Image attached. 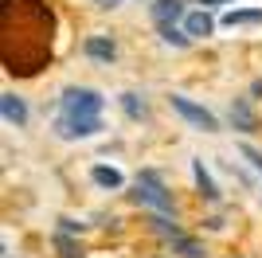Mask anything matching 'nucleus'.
<instances>
[{
	"mask_svg": "<svg viewBox=\"0 0 262 258\" xmlns=\"http://www.w3.org/2000/svg\"><path fill=\"white\" fill-rule=\"evenodd\" d=\"M102 94L90 86H67L63 90V118H102Z\"/></svg>",
	"mask_w": 262,
	"mask_h": 258,
	"instance_id": "f257e3e1",
	"label": "nucleus"
},
{
	"mask_svg": "<svg viewBox=\"0 0 262 258\" xmlns=\"http://www.w3.org/2000/svg\"><path fill=\"white\" fill-rule=\"evenodd\" d=\"M168 102H172V110H176V114H180L192 129H200V133H215V129H219V118L211 114V110H204L200 102H192V98H184V94H172Z\"/></svg>",
	"mask_w": 262,
	"mask_h": 258,
	"instance_id": "f03ea898",
	"label": "nucleus"
},
{
	"mask_svg": "<svg viewBox=\"0 0 262 258\" xmlns=\"http://www.w3.org/2000/svg\"><path fill=\"white\" fill-rule=\"evenodd\" d=\"M133 200L145 207H157V211H172V196L164 192L161 184H157L153 172H145L141 180H137V188H133Z\"/></svg>",
	"mask_w": 262,
	"mask_h": 258,
	"instance_id": "7ed1b4c3",
	"label": "nucleus"
},
{
	"mask_svg": "<svg viewBox=\"0 0 262 258\" xmlns=\"http://www.w3.org/2000/svg\"><path fill=\"white\" fill-rule=\"evenodd\" d=\"M55 129H59V137H67V141L94 137V133H102V118H63Z\"/></svg>",
	"mask_w": 262,
	"mask_h": 258,
	"instance_id": "20e7f679",
	"label": "nucleus"
},
{
	"mask_svg": "<svg viewBox=\"0 0 262 258\" xmlns=\"http://www.w3.org/2000/svg\"><path fill=\"white\" fill-rule=\"evenodd\" d=\"M82 51H86V59H94V63H114L118 59V43L110 39V35H86V43H82Z\"/></svg>",
	"mask_w": 262,
	"mask_h": 258,
	"instance_id": "39448f33",
	"label": "nucleus"
},
{
	"mask_svg": "<svg viewBox=\"0 0 262 258\" xmlns=\"http://www.w3.org/2000/svg\"><path fill=\"white\" fill-rule=\"evenodd\" d=\"M149 16H153L157 28H164V24L184 20L188 12H184V0H157V4H149Z\"/></svg>",
	"mask_w": 262,
	"mask_h": 258,
	"instance_id": "423d86ee",
	"label": "nucleus"
},
{
	"mask_svg": "<svg viewBox=\"0 0 262 258\" xmlns=\"http://www.w3.org/2000/svg\"><path fill=\"white\" fill-rule=\"evenodd\" d=\"M184 32L192 35V39H208L211 32H215V20L208 16V8H196L184 16Z\"/></svg>",
	"mask_w": 262,
	"mask_h": 258,
	"instance_id": "0eeeda50",
	"label": "nucleus"
},
{
	"mask_svg": "<svg viewBox=\"0 0 262 258\" xmlns=\"http://www.w3.org/2000/svg\"><path fill=\"white\" fill-rule=\"evenodd\" d=\"M0 110H4V121H8V125H28V102H24L20 94H4L0 98Z\"/></svg>",
	"mask_w": 262,
	"mask_h": 258,
	"instance_id": "6e6552de",
	"label": "nucleus"
},
{
	"mask_svg": "<svg viewBox=\"0 0 262 258\" xmlns=\"http://www.w3.org/2000/svg\"><path fill=\"white\" fill-rule=\"evenodd\" d=\"M247 24H262V8H231L223 16V28H247Z\"/></svg>",
	"mask_w": 262,
	"mask_h": 258,
	"instance_id": "1a4fd4ad",
	"label": "nucleus"
},
{
	"mask_svg": "<svg viewBox=\"0 0 262 258\" xmlns=\"http://www.w3.org/2000/svg\"><path fill=\"white\" fill-rule=\"evenodd\" d=\"M90 180L98 184V188H121V184H125V176H121L118 168H106V164H94V168H90Z\"/></svg>",
	"mask_w": 262,
	"mask_h": 258,
	"instance_id": "9d476101",
	"label": "nucleus"
},
{
	"mask_svg": "<svg viewBox=\"0 0 262 258\" xmlns=\"http://www.w3.org/2000/svg\"><path fill=\"white\" fill-rule=\"evenodd\" d=\"M192 176H196V184H200V196H204V200H219V188H215V180L208 176L204 161H192Z\"/></svg>",
	"mask_w": 262,
	"mask_h": 258,
	"instance_id": "9b49d317",
	"label": "nucleus"
},
{
	"mask_svg": "<svg viewBox=\"0 0 262 258\" xmlns=\"http://www.w3.org/2000/svg\"><path fill=\"white\" fill-rule=\"evenodd\" d=\"M231 121H235L243 133H254V114H251L247 102H235V106H231Z\"/></svg>",
	"mask_w": 262,
	"mask_h": 258,
	"instance_id": "f8f14e48",
	"label": "nucleus"
},
{
	"mask_svg": "<svg viewBox=\"0 0 262 258\" xmlns=\"http://www.w3.org/2000/svg\"><path fill=\"white\" fill-rule=\"evenodd\" d=\"M161 39L168 43V47H188L192 35H188L184 28H176V24H164V28H161Z\"/></svg>",
	"mask_w": 262,
	"mask_h": 258,
	"instance_id": "ddd939ff",
	"label": "nucleus"
},
{
	"mask_svg": "<svg viewBox=\"0 0 262 258\" xmlns=\"http://www.w3.org/2000/svg\"><path fill=\"white\" fill-rule=\"evenodd\" d=\"M172 247H176V254H180V258H204V247H200L196 239H188V235H180Z\"/></svg>",
	"mask_w": 262,
	"mask_h": 258,
	"instance_id": "4468645a",
	"label": "nucleus"
},
{
	"mask_svg": "<svg viewBox=\"0 0 262 258\" xmlns=\"http://www.w3.org/2000/svg\"><path fill=\"white\" fill-rule=\"evenodd\" d=\"M121 110H125L129 118H145V102L137 94H121Z\"/></svg>",
	"mask_w": 262,
	"mask_h": 258,
	"instance_id": "2eb2a0df",
	"label": "nucleus"
},
{
	"mask_svg": "<svg viewBox=\"0 0 262 258\" xmlns=\"http://www.w3.org/2000/svg\"><path fill=\"white\" fill-rule=\"evenodd\" d=\"M239 153H243V157H247V161H251L254 168L262 172V149H254V145H239Z\"/></svg>",
	"mask_w": 262,
	"mask_h": 258,
	"instance_id": "dca6fc26",
	"label": "nucleus"
},
{
	"mask_svg": "<svg viewBox=\"0 0 262 258\" xmlns=\"http://www.w3.org/2000/svg\"><path fill=\"white\" fill-rule=\"evenodd\" d=\"M90 4H98V8H118L121 0H90Z\"/></svg>",
	"mask_w": 262,
	"mask_h": 258,
	"instance_id": "f3484780",
	"label": "nucleus"
},
{
	"mask_svg": "<svg viewBox=\"0 0 262 258\" xmlns=\"http://www.w3.org/2000/svg\"><path fill=\"white\" fill-rule=\"evenodd\" d=\"M200 4H204V8H208V4H227V0H200Z\"/></svg>",
	"mask_w": 262,
	"mask_h": 258,
	"instance_id": "a211bd4d",
	"label": "nucleus"
}]
</instances>
